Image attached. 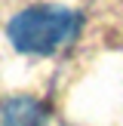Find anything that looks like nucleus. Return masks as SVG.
Returning <instances> with one entry per match:
<instances>
[{
    "instance_id": "nucleus-2",
    "label": "nucleus",
    "mask_w": 123,
    "mask_h": 126,
    "mask_svg": "<svg viewBox=\"0 0 123 126\" xmlns=\"http://www.w3.org/2000/svg\"><path fill=\"white\" fill-rule=\"evenodd\" d=\"M3 126H46V111L34 98H12L3 108Z\"/></svg>"
},
{
    "instance_id": "nucleus-1",
    "label": "nucleus",
    "mask_w": 123,
    "mask_h": 126,
    "mask_svg": "<svg viewBox=\"0 0 123 126\" xmlns=\"http://www.w3.org/2000/svg\"><path fill=\"white\" fill-rule=\"evenodd\" d=\"M80 31V16L62 6H31V9L18 12L9 22L6 34H9L12 46L18 52H34V55H49L71 43Z\"/></svg>"
}]
</instances>
